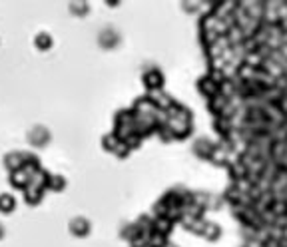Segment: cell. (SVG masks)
<instances>
[{
  "label": "cell",
  "mask_w": 287,
  "mask_h": 247,
  "mask_svg": "<svg viewBox=\"0 0 287 247\" xmlns=\"http://www.w3.org/2000/svg\"><path fill=\"white\" fill-rule=\"evenodd\" d=\"M26 142L30 144L32 148H38V149H44L50 142H52V134L46 126H42V124H36V126H32L30 130H28L26 134Z\"/></svg>",
  "instance_id": "1"
},
{
  "label": "cell",
  "mask_w": 287,
  "mask_h": 247,
  "mask_svg": "<svg viewBox=\"0 0 287 247\" xmlns=\"http://www.w3.org/2000/svg\"><path fill=\"white\" fill-rule=\"evenodd\" d=\"M120 40H122L120 38V32H118V30H114V28H104V30H100V34H98V44L104 50L118 48Z\"/></svg>",
  "instance_id": "2"
},
{
  "label": "cell",
  "mask_w": 287,
  "mask_h": 247,
  "mask_svg": "<svg viewBox=\"0 0 287 247\" xmlns=\"http://www.w3.org/2000/svg\"><path fill=\"white\" fill-rule=\"evenodd\" d=\"M68 231H70L74 237H88L90 231H92V223L86 220V218H74V220H70V223H68Z\"/></svg>",
  "instance_id": "3"
},
{
  "label": "cell",
  "mask_w": 287,
  "mask_h": 247,
  "mask_svg": "<svg viewBox=\"0 0 287 247\" xmlns=\"http://www.w3.org/2000/svg\"><path fill=\"white\" fill-rule=\"evenodd\" d=\"M144 82H146V86L150 88V90H158V88H162L164 86V74L160 72V70H150V72H146L144 74Z\"/></svg>",
  "instance_id": "4"
},
{
  "label": "cell",
  "mask_w": 287,
  "mask_h": 247,
  "mask_svg": "<svg viewBox=\"0 0 287 247\" xmlns=\"http://www.w3.org/2000/svg\"><path fill=\"white\" fill-rule=\"evenodd\" d=\"M34 46H36V50H40V52H48V50H52V46H54V38H52L48 32H38L36 38H34Z\"/></svg>",
  "instance_id": "5"
},
{
  "label": "cell",
  "mask_w": 287,
  "mask_h": 247,
  "mask_svg": "<svg viewBox=\"0 0 287 247\" xmlns=\"http://www.w3.org/2000/svg\"><path fill=\"white\" fill-rule=\"evenodd\" d=\"M16 209V198L12 194H0V213H12Z\"/></svg>",
  "instance_id": "6"
},
{
  "label": "cell",
  "mask_w": 287,
  "mask_h": 247,
  "mask_svg": "<svg viewBox=\"0 0 287 247\" xmlns=\"http://www.w3.org/2000/svg\"><path fill=\"white\" fill-rule=\"evenodd\" d=\"M70 14H74L76 18H86L90 14V4L88 2H70L68 6Z\"/></svg>",
  "instance_id": "7"
},
{
  "label": "cell",
  "mask_w": 287,
  "mask_h": 247,
  "mask_svg": "<svg viewBox=\"0 0 287 247\" xmlns=\"http://www.w3.org/2000/svg\"><path fill=\"white\" fill-rule=\"evenodd\" d=\"M199 90L204 92L206 96H217V92H219V86L214 82V80H210V78H206L204 82H199Z\"/></svg>",
  "instance_id": "8"
},
{
  "label": "cell",
  "mask_w": 287,
  "mask_h": 247,
  "mask_svg": "<svg viewBox=\"0 0 287 247\" xmlns=\"http://www.w3.org/2000/svg\"><path fill=\"white\" fill-rule=\"evenodd\" d=\"M195 153H197V156H202V158H210L214 153V146L208 140H199L195 144Z\"/></svg>",
  "instance_id": "9"
},
{
  "label": "cell",
  "mask_w": 287,
  "mask_h": 247,
  "mask_svg": "<svg viewBox=\"0 0 287 247\" xmlns=\"http://www.w3.org/2000/svg\"><path fill=\"white\" fill-rule=\"evenodd\" d=\"M48 183H50V190H54V192H62L66 188V179L62 175H52L48 179Z\"/></svg>",
  "instance_id": "10"
},
{
  "label": "cell",
  "mask_w": 287,
  "mask_h": 247,
  "mask_svg": "<svg viewBox=\"0 0 287 247\" xmlns=\"http://www.w3.org/2000/svg\"><path fill=\"white\" fill-rule=\"evenodd\" d=\"M204 235L210 237V239H215V237H219V227L217 225H206L204 227Z\"/></svg>",
  "instance_id": "11"
},
{
  "label": "cell",
  "mask_w": 287,
  "mask_h": 247,
  "mask_svg": "<svg viewBox=\"0 0 287 247\" xmlns=\"http://www.w3.org/2000/svg\"><path fill=\"white\" fill-rule=\"evenodd\" d=\"M4 235H6V229H4V225H2V223H0V241L4 239Z\"/></svg>",
  "instance_id": "12"
}]
</instances>
